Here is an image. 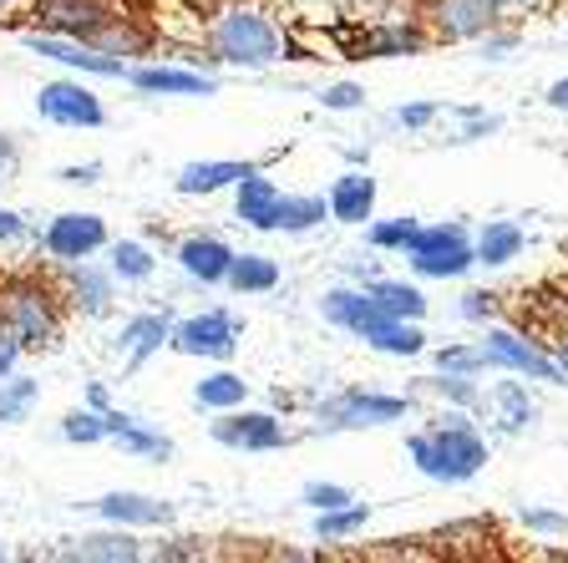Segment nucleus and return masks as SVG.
I'll list each match as a JSON object with an SVG mask.
<instances>
[{
    "instance_id": "nucleus-1",
    "label": "nucleus",
    "mask_w": 568,
    "mask_h": 563,
    "mask_svg": "<svg viewBox=\"0 0 568 563\" xmlns=\"http://www.w3.org/2000/svg\"><path fill=\"white\" fill-rule=\"evenodd\" d=\"M203 51H209V67L270 71L295 57V36L254 0H219L203 21Z\"/></svg>"
},
{
    "instance_id": "nucleus-2",
    "label": "nucleus",
    "mask_w": 568,
    "mask_h": 563,
    "mask_svg": "<svg viewBox=\"0 0 568 563\" xmlns=\"http://www.w3.org/2000/svg\"><path fill=\"white\" fill-rule=\"evenodd\" d=\"M406 458L422 472L426 482H442V487H467L473 477H483L493 446H487L483 426L473 422V411L462 406H442L426 426H416L406 436Z\"/></svg>"
},
{
    "instance_id": "nucleus-3",
    "label": "nucleus",
    "mask_w": 568,
    "mask_h": 563,
    "mask_svg": "<svg viewBox=\"0 0 568 563\" xmlns=\"http://www.w3.org/2000/svg\"><path fill=\"white\" fill-rule=\"evenodd\" d=\"M26 21L36 31L51 36H71V41H87V47H102L112 57H142L153 36L138 26V16H128L118 0H31V16Z\"/></svg>"
},
{
    "instance_id": "nucleus-4",
    "label": "nucleus",
    "mask_w": 568,
    "mask_h": 563,
    "mask_svg": "<svg viewBox=\"0 0 568 563\" xmlns=\"http://www.w3.org/2000/svg\"><path fill=\"white\" fill-rule=\"evenodd\" d=\"M0 325L11 330L21 351H51L61 341V300L41 280H6L0 284Z\"/></svg>"
},
{
    "instance_id": "nucleus-5",
    "label": "nucleus",
    "mask_w": 568,
    "mask_h": 563,
    "mask_svg": "<svg viewBox=\"0 0 568 563\" xmlns=\"http://www.w3.org/2000/svg\"><path fill=\"white\" fill-rule=\"evenodd\" d=\"M406 416H412V401L371 386H341L310 406L315 432H371V426H396Z\"/></svg>"
},
{
    "instance_id": "nucleus-6",
    "label": "nucleus",
    "mask_w": 568,
    "mask_h": 563,
    "mask_svg": "<svg viewBox=\"0 0 568 563\" xmlns=\"http://www.w3.org/2000/svg\"><path fill=\"white\" fill-rule=\"evenodd\" d=\"M406 264H412L416 280H467L477 270V249H473V229L457 219L447 223H422L406 249Z\"/></svg>"
},
{
    "instance_id": "nucleus-7",
    "label": "nucleus",
    "mask_w": 568,
    "mask_h": 563,
    "mask_svg": "<svg viewBox=\"0 0 568 563\" xmlns=\"http://www.w3.org/2000/svg\"><path fill=\"white\" fill-rule=\"evenodd\" d=\"M477 345H483V355H487L493 371L523 375V381H544V386H568V375H564V365L554 361V351H544L532 335L503 325V320H487L483 335H477Z\"/></svg>"
},
{
    "instance_id": "nucleus-8",
    "label": "nucleus",
    "mask_w": 568,
    "mask_h": 563,
    "mask_svg": "<svg viewBox=\"0 0 568 563\" xmlns=\"http://www.w3.org/2000/svg\"><path fill=\"white\" fill-rule=\"evenodd\" d=\"M244 345V320L224 305H209L199 315H183L173 320V335H168V351L189 355V361H213V365H229Z\"/></svg>"
},
{
    "instance_id": "nucleus-9",
    "label": "nucleus",
    "mask_w": 568,
    "mask_h": 563,
    "mask_svg": "<svg viewBox=\"0 0 568 563\" xmlns=\"http://www.w3.org/2000/svg\"><path fill=\"white\" fill-rule=\"evenodd\" d=\"M36 118L51 122V128H67V132H92V128H106V107L92 92V77L71 71V77L36 87Z\"/></svg>"
},
{
    "instance_id": "nucleus-10",
    "label": "nucleus",
    "mask_w": 568,
    "mask_h": 563,
    "mask_svg": "<svg viewBox=\"0 0 568 563\" xmlns=\"http://www.w3.org/2000/svg\"><path fill=\"white\" fill-rule=\"evenodd\" d=\"M21 47L31 51V57L51 61V67L61 71H77V77H92V82H128L132 61L128 57H112V51L102 47H87V41H71V36H51V31H26Z\"/></svg>"
},
{
    "instance_id": "nucleus-11",
    "label": "nucleus",
    "mask_w": 568,
    "mask_h": 563,
    "mask_svg": "<svg viewBox=\"0 0 568 563\" xmlns=\"http://www.w3.org/2000/svg\"><path fill=\"white\" fill-rule=\"evenodd\" d=\"M112 244V229H106L102 213H87V209H67V213H51L47 229L36 234V249L51 259V264H77V259H97L106 254Z\"/></svg>"
},
{
    "instance_id": "nucleus-12",
    "label": "nucleus",
    "mask_w": 568,
    "mask_h": 563,
    "mask_svg": "<svg viewBox=\"0 0 568 563\" xmlns=\"http://www.w3.org/2000/svg\"><path fill=\"white\" fill-rule=\"evenodd\" d=\"M209 436L229 452H284L295 442V432L274 416V411H260V406H234V411H219L209 422Z\"/></svg>"
},
{
    "instance_id": "nucleus-13",
    "label": "nucleus",
    "mask_w": 568,
    "mask_h": 563,
    "mask_svg": "<svg viewBox=\"0 0 568 563\" xmlns=\"http://www.w3.org/2000/svg\"><path fill=\"white\" fill-rule=\"evenodd\" d=\"M61 305L82 320H106L118 310V274L97 264V259L61 264Z\"/></svg>"
},
{
    "instance_id": "nucleus-14",
    "label": "nucleus",
    "mask_w": 568,
    "mask_h": 563,
    "mask_svg": "<svg viewBox=\"0 0 568 563\" xmlns=\"http://www.w3.org/2000/svg\"><path fill=\"white\" fill-rule=\"evenodd\" d=\"M168 335H173V315L168 310H138L118 325L112 335V355L122 361V371H142L148 361L168 351Z\"/></svg>"
},
{
    "instance_id": "nucleus-15",
    "label": "nucleus",
    "mask_w": 568,
    "mask_h": 563,
    "mask_svg": "<svg viewBox=\"0 0 568 563\" xmlns=\"http://www.w3.org/2000/svg\"><path fill=\"white\" fill-rule=\"evenodd\" d=\"M128 87L142 97H213L219 77L209 67H183V61H142L128 71Z\"/></svg>"
},
{
    "instance_id": "nucleus-16",
    "label": "nucleus",
    "mask_w": 568,
    "mask_h": 563,
    "mask_svg": "<svg viewBox=\"0 0 568 563\" xmlns=\"http://www.w3.org/2000/svg\"><path fill=\"white\" fill-rule=\"evenodd\" d=\"M239 249L224 234H183L173 244V264L183 270V280L199 284V290H219L229 280V264H234Z\"/></svg>"
},
{
    "instance_id": "nucleus-17",
    "label": "nucleus",
    "mask_w": 568,
    "mask_h": 563,
    "mask_svg": "<svg viewBox=\"0 0 568 563\" xmlns=\"http://www.w3.org/2000/svg\"><path fill=\"white\" fill-rule=\"evenodd\" d=\"M325 203H331V219L345 229H366L376 219L381 203V183L371 178V168H345L331 188H325Z\"/></svg>"
},
{
    "instance_id": "nucleus-18",
    "label": "nucleus",
    "mask_w": 568,
    "mask_h": 563,
    "mask_svg": "<svg viewBox=\"0 0 568 563\" xmlns=\"http://www.w3.org/2000/svg\"><path fill=\"white\" fill-rule=\"evenodd\" d=\"M355 341L366 345V351H376V355H390V361H416V355H426L422 320H402V315H386V310H376V315L361 325Z\"/></svg>"
},
{
    "instance_id": "nucleus-19",
    "label": "nucleus",
    "mask_w": 568,
    "mask_h": 563,
    "mask_svg": "<svg viewBox=\"0 0 568 563\" xmlns=\"http://www.w3.org/2000/svg\"><path fill=\"white\" fill-rule=\"evenodd\" d=\"M493 26H503L493 0H432V31L442 41H483Z\"/></svg>"
},
{
    "instance_id": "nucleus-20",
    "label": "nucleus",
    "mask_w": 568,
    "mask_h": 563,
    "mask_svg": "<svg viewBox=\"0 0 568 563\" xmlns=\"http://www.w3.org/2000/svg\"><path fill=\"white\" fill-rule=\"evenodd\" d=\"M264 163H248V158H203V163H183L173 178V188L183 199H213V193H234V183L244 173H254Z\"/></svg>"
},
{
    "instance_id": "nucleus-21",
    "label": "nucleus",
    "mask_w": 568,
    "mask_h": 563,
    "mask_svg": "<svg viewBox=\"0 0 568 563\" xmlns=\"http://www.w3.org/2000/svg\"><path fill=\"white\" fill-rule=\"evenodd\" d=\"M92 513L102 523H118V529H168L173 523V503L148 493H102L92 503Z\"/></svg>"
},
{
    "instance_id": "nucleus-22",
    "label": "nucleus",
    "mask_w": 568,
    "mask_h": 563,
    "mask_svg": "<svg viewBox=\"0 0 568 563\" xmlns=\"http://www.w3.org/2000/svg\"><path fill=\"white\" fill-rule=\"evenodd\" d=\"M280 199H284V188L274 183L264 168H254V173H244L234 183V219L248 223V229H260V234H274V213H280Z\"/></svg>"
},
{
    "instance_id": "nucleus-23",
    "label": "nucleus",
    "mask_w": 568,
    "mask_h": 563,
    "mask_svg": "<svg viewBox=\"0 0 568 563\" xmlns=\"http://www.w3.org/2000/svg\"><path fill=\"white\" fill-rule=\"evenodd\" d=\"M106 432H112V442H118L128 458H138V462H168L178 452L168 432H158V426H148L142 416L118 411V406H106Z\"/></svg>"
},
{
    "instance_id": "nucleus-24",
    "label": "nucleus",
    "mask_w": 568,
    "mask_h": 563,
    "mask_svg": "<svg viewBox=\"0 0 568 563\" xmlns=\"http://www.w3.org/2000/svg\"><path fill=\"white\" fill-rule=\"evenodd\" d=\"M483 406L493 411V422L503 426L508 436L528 432V426L538 422V396L528 391V381H523V375H513V381H493V386L483 391Z\"/></svg>"
},
{
    "instance_id": "nucleus-25",
    "label": "nucleus",
    "mask_w": 568,
    "mask_h": 563,
    "mask_svg": "<svg viewBox=\"0 0 568 563\" xmlns=\"http://www.w3.org/2000/svg\"><path fill=\"white\" fill-rule=\"evenodd\" d=\"M426 47H432V36H426L416 21H381V26H371V31L355 36V51H361V57H376V61L422 57Z\"/></svg>"
},
{
    "instance_id": "nucleus-26",
    "label": "nucleus",
    "mask_w": 568,
    "mask_h": 563,
    "mask_svg": "<svg viewBox=\"0 0 568 563\" xmlns=\"http://www.w3.org/2000/svg\"><path fill=\"white\" fill-rule=\"evenodd\" d=\"M71 559H87V563H138L142 553V539L138 529H118V523H106L102 533H82V539H71Z\"/></svg>"
},
{
    "instance_id": "nucleus-27",
    "label": "nucleus",
    "mask_w": 568,
    "mask_h": 563,
    "mask_svg": "<svg viewBox=\"0 0 568 563\" xmlns=\"http://www.w3.org/2000/svg\"><path fill=\"white\" fill-rule=\"evenodd\" d=\"M473 249H477V264L508 270L513 259H523V249H528V229L518 219H487L473 234Z\"/></svg>"
},
{
    "instance_id": "nucleus-28",
    "label": "nucleus",
    "mask_w": 568,
    "mask_h": 563,
    "mask_svg": "<svg viewBox=\"0 0 568 563\" xmlns=\"http://www.w3.org/2000/svg\"><path fill=\"white\" fill-rule=\"evenodd\" d=\"M366 294L376 300L386 315H402V320H426L432 300H426L422 280H396V274H381V280L366 284Z\"/></svg>"
},
{
    "instance_id": "nucleus-29",
    "label": "nucleus",
    "mask_w": 568,
    "mask_h": 563,
    "mask_svg": "<svg viewBox=\"0 0 568 563\" xmlns=\"http://www.w3.org/2000/svg\"><path fill=\"white\" fill-rule=\"evenodd\" d=\"M280 280H284L280 259L260 254V249H248V254H234L224 290H234V294H274V290H280Z\"/></svg>"
},
{
    "instance_id": "nucleus-30",
    "label": "nucleus",
    "mask_w": 568,
    "mask_h": 563,
    "mask_svg": "<svg viewBox=\"0 0 568 563\" xmlns=\"http://www.w3.org/2000/svg\"><path fill=\"white\" fill-rule=\"evenodd\" d=\"M248 401V381L239 371H229V365H219V371H209L203 381H193V406L199 411H234Z\"/></svg>"
},
{
    "instance_id": "nucleus-31",
    "label": "nucleus",
    "mask_w": 568,
    "mask_h": 563,
    "mask_svg": "<svg viewBox=\"0 0 568 563\" xmlns=\"http://www.w3.org/2000/svg\"><path fill=\"white\" fill-rule=\"evenodd\" d=\"M325 219H331L325 193H284L280 213H274V234H315Z\"/></svg>"
},
{
    "instance_id": "nucleus-32",
    "label": "nucleus",
    "mask_w": 568,
    "mask_h": 563,
    "mask_svg": "<svg viewBox=\"0 0 568 563\" xmlns=\"http://www.w3.org/2000/svg\"><path fill=\"white\" fill-rule=\"evenodd\" d=\"M106 270L118 274V284H148L158 274V254L142 239H112L106 244Z\"/></svg>"
},
{
    "instance_id": "nucleus-33",
    "label": "nucleus",
    "mask_w": 568,
    "mask_h": 563,
    "mask_svg": "<svg viewBox=\"0 0 568 563\" xmlns=\"http://www.w3.org/2000/svg\"><path fill=\"white\" fill-rule=\"evenodd\" d=\"M36 401H41V381H36V375H21V371L0 375V426L31 422Z\"/></svg>"
},
{
    "instance_id": "nucleus-34",
    "label": "nucleus",
    "mask_w": 568,
    "mask_h": 563,
    "mask_svg": "<svg viewBox=\"0 0 568 563\" xmlns=\"http://www.w3.org/2000/svg\"><path fill=\"white\" fill-rule=\"evenodd\" d=\"M366 523H371V503L325 507V513H315V539L320 543H351L355 533H366Z\"/></svg>"
},
{
    "instance_id": "nucleus-35",
    "label": "nucleus",
    "mask_w": 568,
    "mask_h": 563,
    "mask_svg": "<svg viewBox=\"0 0 568 563\" xmlns=\"http://www.w3.org/2000/svg\"><path fill=\"white\" fill-rule=\"evenodd\" d=\"M442 122H452L447 142H483V138H493V132H503V118L487 112V107H442Z\"/></svg>"
},
{
    "instance_id": "nucleus-36",
    "label": "nucleus",
    "mask_w": 568,
    "mask_h": 563,
    "mask_svg": "<svg viewBox=\"0 0 568 563\" xmlns=\"http://www.w3.org/2000/svg\"><path fill=\"white\" fill-rule=\"evenodd\" d=\"M442 406H462V411H483V386H477V375H457V371H437L422 381Z\"/></svg>"
},
{
    "instance_id": "nucleus-37",
    "label": "nucleus",
    "mask_w": 568,
    "mask_h": 563,
    "mask_svg": "<svg viewBox=\"0 0 568 563\" xmlns=\"http://www.w3.org/2000/svg\"><path fill=\"white\" fill-rule=\"evenodd\" d=\"M416 229H422V219H412V213H402V219H371L366 223V244L376 249V254H406L416 239Z\"/></svg>"
},
{
    "instance_id": "nucleus-38",
    "label": "nucleus",
    "mask_w": 568,
    "mask_h": 563,
    "mask_svg": "<svg viewBox=\"0 0 568 563\" xmlns=\"http://www.w3.org/2000/svg\"><path fill=\"white\" fill-rule=\"evenodd\" d=\"M61 442H71V446L112 442V432H106V411H97V406L67 411V416H61Z\"/></svg>"
},
{
    "instance_id": "nucleus-39",
    "label": "nucleus",
    "mask_w": 568,
    "mask_h": 563,
    "mask_svg": "<svg viewBox=\"0 0 568 563\" xmlns=\"http://www.w3.org/2000/svg\"><path fill=\"white\" fill-rule=\"evenodd\" d=\"M432 365H437V371H457V375H487V371H493L477 341H447V345H437V351H432Z\"/></svg>"
},
{
    "instance_id": "nucleus-40",
    "label": "nucleus",
    "mask_w": 568,
    "mask_h": 563,
    "mask_svg": "<svg viewBox=\"0 0 568 563\" xmlns=\"http://www.w3.org/2000/svg\"><path fill=\"white\" fill-rule=\"evenodd\" d=\"M442 107L447 102H406V107H396L390 112V128H402V132H432L442 122Z\"/></svg>"
},
{
    "instance_id": "nucleus-41",
    "label": "nucleus",
    "mask_w": 568,
    "mask_h": 563,
    "mask_svg": "<svg viewBox=\"0 0 568 563\" xmlns=\"http://www.w3.org/2000/svg\"><path fill=\"white\" fill-rule=\"evenodd\" d=\"M36 234H41V229H36L26 213L0 203V249H26V244H36Z\"/></svg>"
},
{
    "instance_id": "nucleus-42",
    "label": "nucleus",
    "mask_w": 568,
    "mask_h": 563,
    "mask_svg": "<svg viewBox=\"0 0 568 563\" xmlns=\"http://www.w3.org/2000/svg\"><path fill=\"white\" fill-rule=\"evenodd\" d=\"M300 503H305L310 513H325V507H345V503H355V493H351V487H341V482H305Z\"/></svg>"
},
{
    "instance_id": "nucleus-43",
    "label": "nucleus",
    "mask_w": 568,
    "mask_h": 563,
    "mask_svg": "<svg viewBox=\"0 0 568 563\" xmlns=\"http://www.w3.org/2000/svg\"><path fill=\"white\" fill-rule=\"evenodd\" d=\"M518 41H523L518 26H493V31H487L483 41H473V47H477L483 61H508L513 51H518Z\"/></svg>"
},
{
    "instance_id": "nucleus-44",
    "label": "nucleus",
    "mask_w": 568,
    "mask_h": 563,
    "mask_svg": "<svg viewBox=\"0 0 568 563\" xmlns=\"http://www.w3.org/2000/svg\"><path fill=\"white\" fill-rule=\"evenodd\" d=\"M518 523L528 533H544V539H564L568 533V513H558V507H523Z\"/></svg>"
},
{
    "instance_id": "nucleus-45",
    "label": "nucleus",
    "mask_w": 568,
    "mask_h": 563,
    "mask_svg": "<svg viewBox=\"0 0 568 563\" xmlns=\"http://www.w3.org/2000/svg\"><path fill=\"white\" fill-rule=\"evenodd\" d=\"M320 107H325V112H361V107H366V87L361 82H331L325 92H320Z\"/></svg>"
},
{
    "instance_id": "nucleus-46",
    "label": "nucleus",
    "mask_w": 568,
    "mask_h": 563,
    "mask_svg": "<svg viewBox=\"0 0 568 563\" xmlns=\"http://www.w3.org/2000/svg\"><path fill=\"white\" fill-rule=\"evenodd\" d=\"M497 300H503L497 290H467L457 300V315L473 320V325H487V320H497Z\"/></svg>"
},
{
    "instance_id": "nucleus-47",
    "label": "nucleus",
    "mask_w": 568,
    "mask_h": 563,
    "mask_svg": "<svg viewBox=\"0 0 568 563\" xmlns=\"http://www.w3.org/2000/svg\"><path fill=\"white\" fill-rule=\"evenodd\" d=\"M315 51V61H345V47L335 41V36H315V31H300L295 36V51Z\"/></svg>"
},
{
    "instance_id": "nucleus-48",
    "label": "nucleus",
    "mask_w": 568,
    "mask_h": 563,
    "mask_svg": "<svg viewBox=\"0 0 568 563\" xmlns=\"http://www.w3.org/2000/svg\"><path fill=\"white\" fill-rule=\"evenodd\" d=\"M371 254H376V249H371ZM371 254H351V259H345V280H351V284L381 280V259H371Z\"/></svg>"
},
{
    "instance_id": "nucleus-49",
    "label": "nucleus",
    "mask_w": 568,
    "mask_h": 563,
    "mask_svg": "<svg viewBox=\"0 0 568 563\" xmlns=\"http://www.w3.org/2000/svg\"><path fill=\"white\" fill-rule=\"evenodd\" d=\"M497 11H503V21H518V16H544L554 11L558 0H493Z\"/></svg>"
},
{
    "instance_id": "nucleus-50",
    "label": "nucleus",
    "mask_w": 568,
    "mask_h": 563,
    "mask_svg": "<svg viewBox=\"0 0 568 563\" xmlns=\"http://www.w3.org/2000/svg\"><path fill=\"white\" fill-rule=\"evenodd\" d=\"M16 168H21V142L11 132H0V188L16 178Z\"/></svg>"
},
{
    "instance_id": "nucleus-51",
    "label": "nucleus",
    "mask_w": 568,
    "mask_h": 563,
    "mask_svg": "<svg viewBox=\"0 0 568 563\" xmlns=\"http://www.w3.org/2000/svg\"><path fill=\"white\" fill-rule=\"evenodd\" d=\"M57 178L71 188H92V183H102V163H71V168H61Z\"/></svg>"
},
{
    "instance_id": "nucleus-52",
    "label": "nucleus",
    "mask_w": 568,
    "mask_h": 563,
    "mask_svg": "<svg viewBox=\"0 0 568 563\" xmlns=\"http://www.w3.org/2000/svg\"><path fill=\"white\" fill-rule=\"evenodd\" d=\"M21 16H31V0H0V26L21 21Z\"/></svg>"
},
{
    "instance_id": "nucleus-53",
    "label": "nucleus",
    "mask_w": 568,
    "mask_h": 563,
    "mask_svg": "<svg viewBox=\"0 0 568 563\" xmlns=\"http://www.w3.org/2000/svg\"><path fill=\"white\" fill-rule=\"evenodd\" d=\"M544 102L554 107V112H568V77H558V82L548 87V92H544Z\"/></svg>"
},
{
    "instance_id": "nucleus-54",
    "label": "nucleus",
    "mask_w": 568,
    "mask_h": 563,
    "mask_svg": "<svg viewBox=\"0 0 568 563\" xmlns=\"http://www.w3.org/2000/svg\"><path fill=\"white\" fill-rule=\"evenodd\" d=\"M87 406L106 411V406H112V391H106V386H102V381H92V386H87Z\"/></svg>"
},
{
    "instance_id": "nucleus-55",
    "label": "nucleus",
    "mask_w": 568,
    "mask_h": 563,
    "mask_svg": "<svg viewBox=\"0 0 568 563\" xmlns=\"http://www.w3.org/2000/svg\"><path fill=\"white\" fill-rule=\"evenodd\" d=\"M554 361L564 365V375H568V330H564V335H558V341H554Z\"/></svg>"
},
{
    "instance_id": "nucleus-56",
    "label": "nucleus",
    "mask_w": 568,
    "mask_h": 563,
    "mask_svg": "<svg viewBox=\"0 0 568 563\" xmlns=\"http://www.w3.org/2000/svg\"><path fill=\"white\" fill-rule=\"evenodd\" d=\"M189 6H193V11H199V6H219V0H189Z\"/></svg>"
},
{
    "instance_id": "nucleus-57",
    "label": "nucleus",
    "mask_w": 568,
    "mask_h": 563,
    "mask_svg": "<svg viewBox=\"0 0 568 563\" xmlns=\"http://www.w3.org/2000/svg\"><path fill=\"white\" fill-rule=\"evenodd\" d=\"M6 559H11V549H6V543H0V563H6Z\"/></svg>"
}]
</instances>
